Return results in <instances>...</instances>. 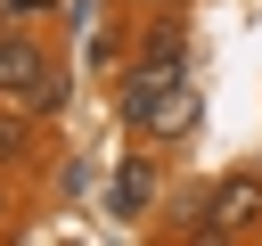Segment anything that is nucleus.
I'll return each instance as SVG.
<instances>
[{
  "instance_id": "nucleus-3",
  "label": "nucleus",
  "mask_w": 262,
  "mask_h": 246,
  "mask_svg": "<svg viewBox=\"0 0 262 246\" xmlns=\"http://www.w3.org/2000/svg\"><path fill=\"white\" fill-rule=\"evenodd\" d=\"M196 115H205V107H196V74H188V82H172V90L139 115V139H147V148H172V139L196 131Z\"/></svg>"
},
{
  "instance_id": "nucleus-4",
  "label": "nucleus",
  "mask_w": 262,
  "mask_h": 246,
  "mask_svg": "<svg viewBox=\"0 0 262 246\" xmlns=\"http://www.w3.org/2000/svg\"><path fill=\"white\" fill-rule=\"evenodd\" d=\"M172 82H188V57H139V66L123 74V123H139Z\"/></svg>"
},
{
  "instance_id": "nucleus-8",
  "label": "nucleus",
  "mask_w": 262,
  "mask_h": 246,
  "mask_svg": "<svg viewBox=\"0 0 262 246\" xmlns=\"http://www.w3.org/2000/svg\"><path fill=\"white\" fill-rule=\"evenodd\" d=\"M49 8H57V0H8V16H16V25H25V16H49Z\"/></svg>"
},
{
  "instance_id": "nucleus-6",
  "label": "nucleus",
  "mask_w": 262,
  "mask_h": 246,
  "mask_svg": "<svg viewBox=\"0 0 262 246\" xmlns=\"http://www.w3.org/2000/svg\"><path fill=\"white\" fill-rule=\"evenodd\" d=\"M33 148H41V115H25L16 98H0V172L33 164Z\"/></svg>"
},
{
  "instance_id": "nucleus-7",
  "label": "nucleus",
  "mask_w": 262,
  "mask_h": 246,
  "mask_svg": "<svg viewBox=\"0 0 262 246\" xmlns=\"http://www.w3.org/2000/svg\"><path fill=\"white\" fill-rule=\"evenodd\" d=\"M139 57H188V33L164 16V25H147V41H139Z\"/></svg>"
},
{
  "instance_id": "nucleus-1",
  "label": "nucleus",
  "mask_w": 262,
  "mask_h": 246,
  "mask_svg": "<svg viewBox=\"0 0 262 246\" xmlns=\"http://www.w3.org/2000/svg\"><path fill=\"white\" fill-rule=\"evenodd\" d=\"M262 230V172H221L205 189V238H254Z\"/></svg>"
},
{
  "instance_id": "nucleus-2",
  "label": "nucleus",
  "mask_w": 262,
  "mask_h": 246,
  "mask_svg": "<svg viewBox=\"0 0 262 246\" xmlns=\"http://www.w3.org/2000/svg\"><path fill=\"white\" fill-rule=\"evenodd\" d=\"M49 74H57V66H49L41 33H33V25H0V98H16V107L33 115V90H41Z\"/></svg>"
},
{
  "instance_id": "nucleus-9",
  "label": "nucleus",
  "mask_w": 262,
  "mask_h": 246,
  "mask_svg": "<svg viewBox=\"0 0 262 246\" xmlns=\"http://www.w3.org/2000/svg\"><path fill=\"white\" fill-rule=\"evenodd\" d=\"M0 25H16V16H8V0H0Z\"/></svg>"
},
{
  "instance_id": "nucleus-10",
  "label": "nucleus",
  "mask_w": 262,
  "mask_h": 246,
  "mask_svg": "<svg viewBox=\"0 0 262 246\" xmlns=\"http://www.w3.org/2000/svg\"><path fill=\"white\" fill-rule=\"evenodd\" d=\"M0 213H8V197H0Z\"/></svg>"
},
{
  "instance_id": "nucleus-5",
  "label": "nucleus",
  "mask_w": 262,
  "mask_h": 246,
  "mask_svg": "<svg viewBox=\"0 0 262 246\" xmlns=\"http://www.w3.org/2000/svg\"><path fill=\"white\" fill-rule=\"evenodd\" d=\"M147 205H156V148H139V156L115 172V213H123V221H139Z\"/></svg>"
}]
</instances>
